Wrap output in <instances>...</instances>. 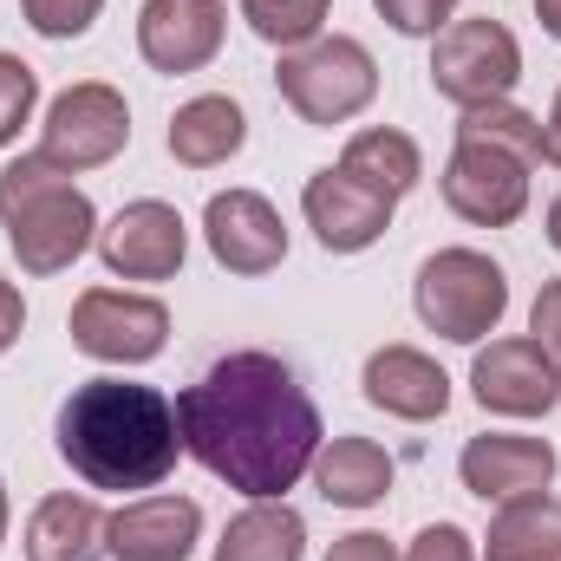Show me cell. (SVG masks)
Segmentation results:
<instances>
[{
    "mask_svg": "<svg viewBox=\"0 0 561 561\" xmlns=\"http://www.w3.org/2000/svg\"><path fill=\"white\" fill-rule=\"evenodd\" d=\"M176 431H183V450L209 477L242 490L249 503L287 496L313 470V457L327 444L307 386L280 366L275 353H229V359H216L196 386L176 392Z\"/></svg>",
    "mask_w": 561,
    "mask_h": 561,
    "instance_id": "obj_1",
    "label": "cell"
},
{
    "mask_svg": "<svg viewBox=\"0 0 561 561\" xmlns=\"http://www.w3.org/2000/svg\"><path fill=\"white\" fill-rule=\"evenodd\" d=\"M59 457L92 490H157L183 457L176 405L157 386L85 379L59 405Z\"/></svg>",
    "mask_w": 561,
    "mask_h": 561,
    "instance_id": "obj_2",
    "label": "cell"
},
{
    "mask_svg": "<svg viewBox=\"0 0 561 561\" xmlns=\"http://www.w3.org/2000/svg\"><path fill=\"white\" fill-rule=\"evenodd\" d=\"M0 229L26 275H66L99 242V209L66 170L33 150L0 170Z\"/></svg>",
    "mask_w": 561,
    "mask_h": 561,
    "instance_id": "obj_3",
    "label": "cell"
},
{
    "mask_svg": "<svg viewBox=\"0 0 561 561\" xmlns=\"http://www.w3.org/2000/svg\"><path fill=\"white\" fill-rule=\"evenodd\" d=\"M275 85H280V99L294 105L300 125L333 131V125L359 118L379 99V59L359 39H346V33H320V39L280 53Z\"/></svg>",
    "mask_w": 561,
    "mask_h": 561,
    "instance_id": "obj_4",
    "label": "cell"
},
{
    "mask_svg": "<svg viewBox=\"0 0 561 561\" xmlns=\"http://www.w3.org/2000/svg\"><path fill=\"white\" fill-rule=\"evenodd\" d=\"M412 307L437 340L477 346L510 313V275L483 249H437V255H424L419 280H412Z\"/></svg>",
    "mask_w": 561,
    "mask_h": 561,
    "instance_id": "obj_5",
    "label": "cell"
},
{
    "mask_svg": "<svg viewBox=\"0 0 561 561\" xmlns=\"http://www.w3.org/2000/svg\"><path fill=\"white\" fill-rule=\"evenodd\" d=\"M516 79H523V46H516V33H510L503 20H490V13L450 20V26L437 33V46H431V85H437V99H450L457 112L510 99Z\"/></svg>",
    "mask_w": 561,
    "mask_h": 561,
    "instance_id": "obj_6",
    "label": "cell"
},
{
    "mask_svg": "<svg viewBox=\"0 0 561 561\" xmlns=\"http://www.w3.org/2000/svg\"><path fill=\"white\" fill-rule=\"evenodd\" d=\"M125 144H131V105H125V92H118V85H105V79L66 85V92L46 105L39 157H46L53 170H66V176L112 163Z\"/></svg>",
    "mask_w": 561,
    "mask_h": 561,
    "instance_id": "obj_7",
    "label": "cell"
},
{
    "mask_svg": "<svg viewBox=\"0 0 561 561\" xmlns=\"http://www.w3.org/2000/svg\"><path fill=\"white\" fill-rule=\"evenodd\" d=\"M66 327H72V346L105 366H144L170 346V307L125 287H85Z\"/></svg>",
    "mask_w": 561,
    "mask_h": 561,
    "instance_id": "obj_8",
    "label": "cell"
},
{
    "mask_svg": "<svg viewBox=\"0 0 561 561\" xmlns=\"http://www.w3.org/2000/svg\"><path fill=\"white\" fill-rule=\"evenodd\" d=\"M529 170L536 163L503 150V144L457 138L450 163H444V203L477 229H510L529 209Z\"/></svg>",
    "mask_w": 561,
    "mask_h": 561,
    "instance_id": "obj_9",
    "label": "cell"
},
{
    "mask_svg": "<svg viewBox=\"0 0 561 561\" xmlns=\"http://www.w3.org/2000/svg\"><path fill=\"white\" fill-rule=\"evenodd\" d=\"M470 392L496 419H542L561 405V359L542 340H490L470 359Z\"/></svg>",
    "mask_w": 561,
    "mask_h": 561,
    "instance_id": "obj_10",
    "label": "cell"
},
{
    "mask_svg": "<svg viewBox=\"0 0 561 561\" xmlns=\"http://www.w3.org/2000/svg\"><path fill=\"white\" fill-rule=\"evenodd\" d=\"M229 7L222 0H144L138 7V53L150 72H203L222 53Z\"/></svg>",
    "mask_w": 561,
    "mask_h": 561,
    "instance_id": "obj_11",
    "label": "cell"
},
{
    "mask_svg": "<svg viewBox=\"0 0 561 561\" xmlns=\"http://www.w3.org/2000/svg\"><path fill=\"white\" fill-rule=\"evenodd\" d=\"M99 255L118 280H170L190 255V229H183V216L170 203L138 196L99 229Z\"/></svg>",
    "mask_w": 561,
    "mask_h": 561,
    "instance_id": "obj_12",
    "label": "cell"
},
{
    "mask_svg": "<svg viewBox=\"0 0 561 561\" xmlns=\"http://www.w3.org/2000/svg\"><path fill=\"white\" fill-rule=\"evenodd\" d=\"M392 209H399V203H386L379 190L353 183L340 163H333V170H313L307 190H300V216H307V229L320 236L327 255H359V249H373V242L392 229Z\"/></svg>",
    "mask_w": 561,
    "mask_h": 561,
    "instance_id": "obj_13",
    "label": "cell"
},
{
    "mask_svg": "<svg viewBox=\"0 0 561 561\" xmlns=\"http://www.w3.org/2000/svg\"><path fill=\"white\" fill-rule=\"evenodd\" d=\"M203 242L209 255L229 268V275H268L287 262V229H280V209L255 190H222L209 196L203 209Z\"/></svg>",
    "mask_w": 561,
    "mask_h": 561,
    "instance_id": "obj_14",
    "label": "cell"
},
{
    "mask_svg": "<svg viewBox=\"0 0 561 561\" xmlns=\"http://www.w3.org/2000/svg\"><path fill=\"white\" fill-rule=\"evenodd\" d=\"M457 477H463L470 496L510 503V496H529V490L556 483V444L549 437H516V431H483V437L463 444Z\"/></svg>",
    "mask_w": 561,
    "mask_h": 561,
    "instance_id": "obj_15",
    "label": "cell"
},
{
    "mask_svg": "<svg viewBox=\"0 0 561 561\" xmlns=\"http://www.w3.org/2000/svg\"><path fill=\"white\" fill-rule=\"evenodd\" d=\"M359 386H366V399H373L386 419L431 424V419L450 412V379H444V366H437L431 353H419V346H379V353L366 359Z\"/></svg>",
    "mask_w": 561,
    "mask_h": 561,
    "instance_id": "obj_16",
    "label": "cell"
},
{
    "mask_svg": "<svg viewBox=\"0 0 561 561\" xmlns=\"http://www.w3.org/2000/svg\"><path fill=\"white\" fill-rule=\"evenodd\" d=\"M203 536V510L190 496H138L105 516V549L118 561H190Z\"/></svg>",
    "mask_w": 561,
    "mask_h": 561,
    "instance_id": "obj_17",
    "label": "cell"
},
{
    "mask_svg": "<svg viewBox=\"0 0 561 561\" xmlns=\"http://www.w3.org/2000/svg\"><path fill=\"white\" fill-rule=\"evenodd\" d=\"M313 483L333 510H373L392 490V457L373 437H327L313 457Z\"/></svg>",
    "mask_w": 561,
    "mask_h": 561,
    "instance_id": "obj_18",
    "label": "cell"
},
{
    "mask_svg": "<svg viewBox=\"0 0 561 561\" xmlns=\"http://www.w3.org/2000/svg\"><path fill=\"white\" fill-rule=\"evenodd\" d=\"M242 144H249V118H242V105L222 99V92H203V99L176 105V118H170V157H176L183 170H216V163H229Z\"/></svg>",
    "mask_w": 561,
    "mask_h": 561,
    "instance_id": "obj_19",
    "label": "cell"
},
{
    "mask_svg": "<svg viewBox=\"0 0 561 561\" xmlns=\"http://www.w3.org/2000/svg\"><path fill=\"white\" fill-rule=\"evenodd\" d=\"M105 510L92 496H46L26 523V561H105Z\"/></svg>",
    "mask_w": 561,
    "mask_h": 561,
    "instance_id": "obj_20",
    "label": "cell"
},
{
    "mask_svg": "<svg viewBox=\"0 0 561 561\" xmlns=\"http://www.w3.org/2000/svg\"><path fill=\"white\" fill-rule=\"evenodd\" d=\"M483 561H561V503L549 490L510 496V503L490 516Z\"/></svg>",
    "mask_w": 561,
    "mask_h": 561,
    "instance_id": "obj_21",
    "label": "cell"
},
{
    "mask_svg": "<svg viewBox=\"0 0 561 561\" xmlns=\"http://www.w3.org/2000/svg\"><path fill=\"white\" fill-rule=\"evenodd\" d=\"M340 170H346L353 183L379 190L386 203H399V196H412V190H419L424 157H419V144L405 138V131H392V125H373V131L346 138V150H340Z\"/></svg>",
    "mask_w": 561,
    "mask_h": 561,
    "instance_id": "obj_22",
    "label": "cell"
},
{
    "mask_svg": "<svg viewBox=\"0 0 561 561\" xmlns=\"http://www.w3.org/2000/svg\"><path fill=\"white\" fill-rule=\"evenodd\" d=\"M300 556H307V523L280 496L275 503H249L216 542V561H300Z\"/></svg>",
    "mask_w": 561,
    "mask_h": 561,
    "instance_id": "obj_23",
    "label": "cell"
},
{
    "mask_svg": "<svg viewBox=\"0 0 561 561\" xmlns=\"http://www.w3.org/2000/svg\"><path fill=\"white\" fill-rule=\"evenodd\" d=\"M327 13H333V0H242L249 33H255V39H268V46H280V53H294V46L320 39Z\"/></svg>",
    "mask_w": 561,
    "mask_h": 561,
    "instance_id": "obj_24",
    "label": "cell"
},
{
    "mask_svg": "<svg viewBox=\"0 0 561 561\" xmlns=\"http://www.w3.org/2000/svg\"><path fill=\"white\" fill-rule=\"evenodd\" d=\"M457 138L503 144V150H516V157L542 163V118H529V112H523V105H510V99H496V105H470V112L457 118Z\"/></svg>",
    "mask_w": 561,
    "mask_h": 561,
    "instance_id": "obj_25",
    "label": "cell"
},
{
    "mask_svg": "<svg viewBox=\"0 0 561 561\" xmlns=\"http://www.w3.org/2000/svg\"><path fill=\"white\" fill-rule=\"evenodd\" d=\"M33 105H39V72L26 59L0 53V150L20 138V125L33 118Z\"/></svg>",
    "mask_w": 561,
    "mask_h": 561,
    "instance_id": "obj_26",
    "label": "cell"
},
{
    "mask_svg": "<svg viewBox=\"0 0 561 561\" xmlns=\"http://www.w3.org/2000/svg\"><path fill=\"white\" fill-rule=\"evenodd\" d=\"M20 13L39 39H79V33H92L105 0H20Z\"/></svg>",
    "mask_w": 561,
    "mask_h": 561,
    "instance_id": "obj_27",
    "label": "cell"
},
{
    "mask_svg": "<svg viewBox=\"0 0 561 561\" xmlns=\"http://www.w3.org/2000/svg\"><path fill=\"white\" fill-rule=\"evenodd\" d=\"M379 7V20L392 26V33H405V39H437L444 26H450V13H457V0H373Z\"/></svg>",
    "mask_w": 561,
    "mask_h": 561,
    "instance_id": "obj_28",
    "label": "cell"
},
{
    "mask_svg": "<svg viewBox=\"0 0 561 561\" xmlns=\"http://www.w3.org/2000/svg\"><path fill=\"white\" fill-rule=\"evenodd\" d=\"M405 561H477V542H470L457 523H431V529H419V536H412Z\"/></svg>",
    "mask_w": 561,
    "mask_h": 561,
    "instance_id": "obj_29",
    "label": "cell"
},
{
    "mask_svg": "<svg viewBox=\"0 0 561 561\" xmlns=\"http://www.w3.org/2000/svg\"><path fill=\"white\" fill-rule=\"evenodd\" d=\"M529 340H542L561 359V280H542V294H536V307H529Z\"/></svg>",
    "mask_w": 561,
    "mask_h": 561,
    "instance_id": "obj_30",
    "label": "cell"
},
{
    "mask_svg": "<svg viewBox=\"0 0 561 561\" xmlns=\"http://www.w3.org/2000/svg\"><path fill=\"white\" fill-rule=\"evenodd\" d=\"M327 561H405L386 536H373V529H353V536H340L333 549H327Z\"/></svg>",
    "mask_w": 561,
    "mask_h": 561,
    "instance_id": "obj_31",
    "label": "cell"
},
{
    "mask_svg": "<svg viewBox=\"0 0 561 561\" xmlns=\"http://www.w3.org/2000/svg\"><path fill=\"white\" fill-rule=\"evenodd\" d=\"M20 327H26V300H20V287L0 275V353L20 340Z\"/></svg>",
    "mask_w": 561,
    "mask_h": 561,
    "instance_id": "obj_32",
    "label": "cell"
},
{
    "mask_svg": "<svg viewBox=\"0 0 561 561\" xmlns=\"http://www.w3.org/2000/svg\"><path fill=\"white\" fill-rule=\"evenodd\" d=\"M542 163H556V170H561V92H556V112H549V125H542Z\"/></svg>",
    "mask_w": 561,
    "mask_h": 561,
    "instance_id": "obj_33",
    "label": "cell"
},
{
    "mask_svg": "<svg viewBox=\"0 0 561 561\" xmlns=\"http://www.w3.org/2000/svg\"><path fill=\"white\" fill-rule=\"evenodd\" d=\"M536 20H542V33L561 39V0H536Z\"/></svg>",
    "mask_w": 561,
    "mask_h": 561,
    "instance_id": "obj_34",
    "label": "cell"
},
{
    "mask_svg": "<svg viewBox=\"0 0 561 561\" xmlns=\"http://www.w3.org/2000/svg\"><path fill=\"white\" fill-rule=\"evenodd\" d=\"M549 242H556V249H561V196H556V203H549Z\"/></svg>",
    "mask_w": 561,
    "mask_h": 561,
    "instance_id": "obj_35",
    "label": "cell"
},
{
    "mask_svg": "<svg viewBox=\"0 0 561 561\" xmlns=\"http://www.w3.org/2000/svg\"><path fill=\"white\" fill-rule=\"evenodd\" d=\"M0 542H7V483H0Z\"/></svg>",
    "mask_w": 561,
    "mask_h": 561,
    "instance_id": "obj_36",
    "label": "cell"
}]
</instances>
